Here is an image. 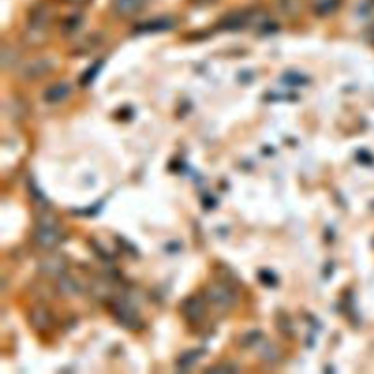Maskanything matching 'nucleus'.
<instances>
[{
  "instance_id": "nucleus-1",
  "label": "nucleus",
  "mask_w": 374,
  "mask_h": 374,
  "mask_svg": "<svg viewBox=\"0 0 374 374\" xmlns=\"http://www.w3.org/2000/svg\"><path fill=\"white\" fill-rule=\"evenodd\" d=\"M34 238L37 245L45 250H53L62 245V241L64 240V233L57 217L50 213V210H44L43 214L38 215Z\"/></svg>"
},
{
  "instance_id": "nucleus-2",
  "label": "nucleus",
  "mask_w": 374,
  "mask_h": 374,
  "mask_svg": "<svg viewBox=\"0 0 374 374\" xmlns=\"http://www.w3.org/2000/svg\"><path fill=\"white\" fill-rule=\"evenodd\" d=\"M205 297L210 304L221 308V310H229L237 303L236 289L225 281L210 284L205 292Z\"/></svg>"
},
{
  "instance_id": "nucleus-3",
  "label": "nucleus",
  "mask_w": 374,
  "mask_h": 374,
  "mask_svg": "<svg viewBox=\"0 0 374 374\" xmlns=\"http://www.w3.org/2000/svg\"><path fill=\"white\" fill-rule=\"evenodd\" d=\"M113 315L116 320L126 329H138L141 326V319L135 305L126 299H117L113 304Z\"/></svg>"
},
{
  "instance_id": "nucleus-4",
  "label": "nucleus",
  "mask_w": 374,
  "mask_h": 374,
  "mask_svg": "<svg viewBox=\"0 0 374 374\" xmlns=\"http://www.w3.org/2000/svg\"><path fill=\"white\" fill-rule=\"evenodd\" d=\"M52 69L53 63L50 59H36L24 64L20 71V78L27 82H32V80H38L50 73Z\"/></svg>"
},
{
  "instance_id": "nucleus-5",
  "label": "nucleus",
  "mask_w": 374,
  "mask_h": 374,
  "mask_svg": "<svg viewBox=\"0 0 374 374\" xmlns=\"http://www.w3.org/2000/svg\"><path fill=\"white\" fill-rule=\"evenodd\" d=\"M40 272L47 275V276H62L68 269V260L64 259L62 254H50L45 256L38 266Z\"/></svg>"
},
{
  "instance_id": "nucleus-6",
  "label": "nucleus",
  "mask_w": 374,
  "mask_h": 374,
  "mask_svg": "<svg viewBox=\"0 0 374 374\" xmlns=\"http://www.w3.org/2000/svg\"><path fill=\"white\" fill-rule=\"evenodd\" d=\"M53 16L55 15H53V9L50 5L37 3L29 12L28 25L48 29V27H50V24L53 22Z\"/></svg>"
},
{
  "instance_id": "nucleus-7",
  "label": "nucleus",
  "mask_w": 374,
  "mask_h": 374,
  "mask_svg": "<svg viewBox=\"0 0 374 374\" xmlns=\"http://www.w3.org/2000/svg\"><path fill=\"white\" fill-rule=\"evenodd\" d=\"M183 315L190 323H199L206 315V304L202 297L192 296L183 304Z\"/></svg>"
},
{
  "instance_id": "nucleus-8",
  "label": "nucleus",
  "mask_w": 374,
  "mask_h": 374,
  "mask_svg": "<svg viewBox=\"0 0 374 374\" xmlns=\"http://www.w3.org/2000/svg\"><path fill=\"white\" fill-rule=\"evenodd\" d=\"M146 6V0H111V9L120 18H132Z\"/></svg>"
},
{
  "instance_id": "nucleus-9",
  "label": "nucleus",
  "mask_w": 374,
  "mask_h": 374,
  "mask_svg": "<svg viewBox=\"0 0 374 374\" xmlns=\"http://www.w3.org/2000/svg\"><path fill=\"white\" fill-rule=\"evenodd\" d=\"M5 115L10 120H22L29 115V104L22 96H9L3 106Z\"/></svg>"
},
{
  "instance_id": "nucleus-10",
  "label": "nucleus",
  "mask_w": 374,
  "mask_h": 374,
  "mask_svg": "<svg viewBox=\"0 0 374 374\" xmlns=\"http://www.w3.org/2000/svg\"><path fill=\"white\" fill-rule=\"evenodd\" d=\"M254 13L249 10H241V12H233L230 15H226L225 18L221 21V29L226 31H237L241 28H246L253 22Z\"/></svg>"
},
{
  "instance_id": "nucleus-11",
  "label": "nucleus",
  "mask_w": 374,
  "mask_h": 374,
  "mask_svg": "<svg viewBox=\"0 0 374 374\" xmlns=\"http://www.w3.org/2000/svg\"><path fill=\"white\" fill-rule=\"evenodd\" d=\"M29 322L32 324V328L37 329V331H47L48 328L52 326L53 323V317L52 313L47 310L45 307H36L32 308V312L29 315Z\"/></svg>"
},
{
  "instance_id": "nucleus-12",
  "label": "nucleus",
  "mask_w": 374,
  "mask_h": 374,
  "mask_svg": "<svg viewBox=\"0 0 374 374\" xmlns=\"http://www.w3.org/2000/svg\"><path fill=\"white\" fill-rule=\"evenodd\" d=\"M72 88L69 84L66 82H60V84H55L50 88H47L44 92V101L48 104H57L62 103L63 100H66L68 96L71 95Z\"/></svg>"
},
{
  "instance_id": "nucleus-13",
  "label": "nucleus",
  "mask_w": 374,
  "mask_h": 374,
  "mask_svg": "<svg viewBox=\"0 0 374 374\" xmlns=\"http://www.w3.org/2000/svg\"><path fill=\"white\" fill-rule=\"evenodd\" d=\"M47 40H48V29L37 28V27H32V25L27 27V29L24 32V37H22V41L28 47H41L47 43Z\"/></svg>"
},
{
  "instance_id": "nucleus-14",
  "label": "nucleus",
  "mask_w": 374,
  "mask_h": 374,
  "mask_svg": "<svg viewBox=\"0 0 374 374\" xmlns=\"http://www.w3.org/2000/svg\"><path fill=\"white\" fill-rule=\"evenodd\" d=\"M57 289L60 291V294L66 296V297H78V296H80V292H82V287H80V284L66 273H63L62 276H59Z\"/></svg>"
},
{
  "instance_id": "nucleus-15",
  "label": "nucleus",
  "mask_w": 374,
  "mask_h": 374,
  "mask_svg": "<svg viewBox=\"0 0 374 374\" xmlns=\"http://www.w3.org/2000/svg\"><path fill=\"white\" fill-rule=\"evenodd\" d=\"M174 25H175L174 21L170 18H159V20H154V21L142 24L141 27H138L136 32H142V34H154V32L168 31Z\"/></svg>"
},
{
  "instance_id": "nucleus-16",
  "label": "nucleus",
  "mask_w": 374,
  "mask_h": 374,
  "mask_svg": "<svg viewBox=\"0 0 374 374\" xmlns=\"http://www.w3.org/2000/svg\"><path fill=\"white\" fill-rule=\"evenodd\" d=\"M259 357L266 363H276L280 360L281 351L272 343H265L262 347L259 348Z\"/></svg>"
},
{
  "instance_id": "nucleus-17",
  "label": "nucleus",
  "mask_w": 374,
  "mask_h": 374,
  "mask_svg": "<svg viewBox=\"0 0 374 374\" xmlns=\"http://www.w3.org/2000/svg\"><path fill=\"white\" fill-rule=\"evenodd\" d=\"M20 62V53L12 45H5L2 48V68L5 71L13 68L16 63Z\"/></svg>"
},
{
  "instance_id": "nucleus-18",
  "label": "nucleus",
  "mask_w": 374,
  "mask_h": 374,
  "mask_svg": "<svg viewBox=\"0 0 374 374\" xmlns=\"http://www.w3.org/2000/svg\"><path fill=\"white\" fill-rule=\"evenodd\" d=\"M203 354H205L203 350H192V351H187V352H185V354L180 357V359L177 360V366L180 367V368H183V370H185V368H189V367H192L194 363H196Z\"/></svg>"
},
{
  "instance_id": "nucleus-19",
  "label": "nucleus",
  "mask_w": 374,
  "mask_h": 374,
  "mask_svg": "<svg viewBox=\"0 0 374 374\" xmlns=\"http://www.w3.org/2000/svg\"><path fill=\"white\" fill-rule=\"evenodd\" d=\"M340 5V0H320V2L315 6V12L319 16H328L333 13Z\"/></svg>"
},
{
  "instance_id": "nucleus-20",
  "label": "nucleus",
  "mask_w": 374,
  "mask_h": 374,
  "mask_svg": "<svg viewBox=\"0 0 374 374\" xmlns=\"http://www.w3.org/2000/svg\"><path fill=\"white\" fill-rule=\"evenodd\" d=\"M103 63H104L103 60H99V62H95L91 68H88L84 72V75L80 76V85H89L92 82V80L95 79V76L99 75V72L101 71Z\"/></svg>"
},
{
  "instance_id": "nucleus-21",
  "label": "nucleus",
  "mask_w": 374,
  "mask_h": 374,
  "mask_svg": "<svg viewBox=\"0 0 374 374\" xmlns=\"http://www.w3.org/2000/svg\"><path fill=\"white\" fill-rule=\"evenodd\" d=\"M280 8L285 15H297L301 9L300 0H280Z\"/></svg>"
},
{
  "instance_id": "nucleus-22",
  "label": "nucleus",
  "mask_w": 374,
  "mask_h": 374,
  "mask_svg": "<svg viewBox=\"0 0 374 374\" xmlns=\"http://www.w3.org/2000/svg\"><path fill=\"white\" fill-rule=\"evenodd\" d=\"M284 82L288 84V85H303L305 84V78L300 73H296V72H288L282 76Z\"/></svg>"
},
{
  "instance_id": "nucleus-23",
  "label": "nucleus",
  "mask_w": 374,
  "mask_h": 374,
  "mask_svg": "<svg viewBox=\"0 0 374 374\" xmlns=\"http://www.w3.org/2000/svg\"><path fill=\"white\" fill-rule=\"evenodd\" d=\"M260 336H262V332H260V331L249 332L245 338H243V347H252V345L257 344Z\"/></svg>"
},
{
  "instance_id": "nucleus-24",
  "label": "nucleus",
  "mask_w": 374,
  "mask_h": 374,
  "mask_svg": "<svg viewBox=\"0 0 374 374\" xmlns=\"http://www.w3.org/2000/svg\"><path fill=\"white\" fill-rule=\"evenodd\" d=\"M80 24H82V18H80V16H71L63 27L68 32H75L80 27Z\"/></svg>"
},
{
  "instance_id": "nucleus-25",
  "label": "nucleus",
  "mask_w": 374,
  "mask_h": 374,
  "mask_svg": "<svg viewBox=\"0 0 374 374\" xmlns=\"http://www.w3.org/2000/svg\"><path fill=\"white\" fill-rule=\"evenodd\" d=\"M259 278L266 285H275L276 284V276L271 271H260Z\"/></svg>"
},
{
  "instance_id": "nucleus-26",
  "label": "nucleus",
  "mask_w": 374,
  "mask_h": 374,
  "mask_svg": "<svg viewBox=\"0 0 374 374\" xmlns=\"http://www.w3.org/2000/svg\"><path fill=\"white\" fill-rule=\"evenodd\" d=\"M238 368L233 364H222V366H215V367H209L206 371L209 373H234Z\"/></svg>"
},
{
  "instance_id": "nucleus-27",
  "label": "nucleus",
  "mask_w": 374,
  "mask_h": 374,
  "mask_svg": "<svg viewBox=\"0 0 374 374\" xmlns=\"http://www.w3.org/2000/svg\"><path fill=\"white\" fill-rule=\"evenodd\" d=\"M366 40H367L371 45H374V25H371V27L366 31Z\"/></svg>"
},
{
  "instance_id": "nucleus-28",
  "label": "nucleus",
  "mask_w": 374,
  "mask_h": 374,
  "mask_svg": "<svg viewBox=\"0 0 374 374\" xmlns=\"http://www.w3.org/2000/svg\"><path fill=\"white\" fill-rule=\"evenodd\" d=\"M63 3H68V5H73V6H79V5H85L88 3L89 0H62Z\"/></svg>"
}]
</instances>
